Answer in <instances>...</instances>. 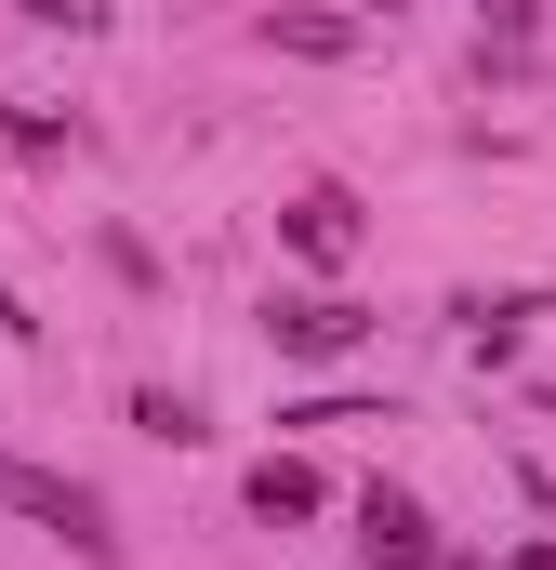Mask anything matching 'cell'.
<instances>
[{
    "label": "cell",
    "mask_w": 556,
    "mask_h": 570,
    "mask_svg": "<svg viewBox=\"0 0 556 570\" xmlns=\"http://www.w3.org/2000/svg\"><path fill=\"white\" fill-rule=\"evenodd\" d=\"M0 504H13V518H40L67 558H93V570L120 558V531H107V491H93V478H67V464H27V451H0Z\"/></svg>",
    "instance_id": "1"
},
{
    "label": "cell",
    "mask_w": 556,
    "mask_h": 570,
    "mask_svg": "<svg viewBox=\"0 0 556 570\" xmlns=\"http://www.w3.org/2000/svg\"><path fill=\"white\" fill-rule=\"evenodd\" d=\"M266 345H278V358H358L371 318H358L345 292H266Z\"/></svg>",
    "instance_id": "2"
},
{
    "label": "cell",
    "mask_w": 556,
    "mask_h": 570,
    "mask_svg": "<svg viewBox=\"0 0 556 570\" xmlns=\"http://www.w3.org/2000/svg\"><path fill=\"white\" fill-rule=\"evenodd\" d=\"M358 558H371V570H450V544L424 531L411 491H385V478H371V491H358Z\"/></svg>",
    "instance_id": "3"
},
{
    "label": "cell",
    "mask_w": 556,
    "mask_h": 570,
    "mask_svg": "<svg viewBox=\"0 0 556 570\" xmlns=\"http://www.w3.org/2000/svg\"><path fill=\"white\" fill-rule=\"evenodd\" d=\"M278 253L345 266V253H358V199H345V186H291V199H278Z\"/></svg>",
    "instance_id": "4"
},
{
    "label": "cell",
    "mask_w": 556,
    "mask_h": 570,
    "mask_svg": "<svg viewBox=\"0 0 556 570\" xmlns=\"http://www.w3.org/2000/svg\"><path fill=\"white\" fill-rule=\"evenodd\" d=\"M331 491H318V464H291V451H266L252 464V518H318Z\"/></svg>",
    "instance_id": "5"
},
{
    "label": "cell",
    "mask_w": 556,
    "mask_h": 570,
    "mask_svg": "<svg viewBox=\"0 0 556 570\" xmlns=\"http://www.w3.org/2000/svg\"><path fill=\"white\" fill-rule=\"evenodd\" d=\"M266 53H358V13H266Z\"/></svg>",
    "instance_id": "6"
},
{
    "label": "cell",
    "mask_w": 556,
    "mask_h": 570,
    "mask_svg": "<svg viewBox=\"0 0 556 570\" xmlns=\"http://www.w3.org/2000/svg\"><path fill=\"white\" fill-rule=\"evenodd\" d=\"M133 425L159 451H199V399H172V385H133Z\"/></svg>",
    "instance_id": "7"
},
{
    "label": "cell",
    "mask_w": 556,
    "mask_h": 570,
    "mask_svg": "<svg viewBox=\"0 0 556 570\" xmlns=\"http://www.w3.org/2000/svg\"><path fill=\"white\" fill-rule=\"evenodd\" d=\"M0 146H13V159H53V146H67V120H40V107H0Z\"/></svg>",
    "instance_id": "8"
},
{
    "label": "cell",
    "mask_w": 556,
    "mask_h": 570,
    "mask_svg": "<svg viewBox=\"0 0 556 570\" xmlns=\"http://www.w3.org/2000/svg\"><path fill=\"white\" fill-rule=\"evenodd\" d=\"M13 13H27V27H67V40H93V27H107V0H13Z\"/></svg>",
    "instance_id": "9"
},
{
    "label": "cell",
    "mask_w": 556,
    "mask_h": 570,
    "mask_svg": "<svg viewBox=\"0 0 556 570\" xmlns=\"http://www.w3.org/2000/svg\"><path fill=\"white\" fill-rule=\"evenodd\" d=\"M490 13V40H530V0H477Z\"/></svg>",
    "instance_id": "10"
}]
</instances>
